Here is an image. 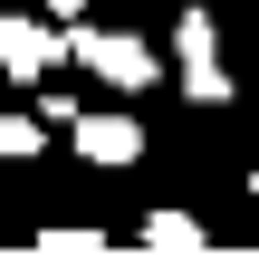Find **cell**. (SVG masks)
<instances>
[{
  "instance_id": "6da1fadb",
  "label": "cell",
  "mask_w": 259,
  "mask_h": 259,
  "mask_svg": "<svg viewBox=\"0 0 259 259\" xmlns=\"http://www.w3.org/2000/svg\"><path fill=\"white\" fill-rule=\"evenodd\" d=\"M58 67H87V77H106L115 96H144V87H154V48L125 38V29H87V19H67Z\"/></svg>"
},
{
  "instance_id": "7a4b0ae2",
  "label": "cell",
  "mask_w": 259,
  "mask_h": 259,
  "mask_svg": "<svg viewBox=\"0 0 259 259\" xmlns=\"http://www.w3.org/2000/svg\"><path fill=\"white\" fill-rule=\"evenodd\" d=\"M173 58H183V96H192V106H231V67H221L211 10H183V19H173Z\"/></svg>"
},
{
  "instance_id": "3957f363",
  "label": "cell",
  "mask_w": 259,
  "mask_h": 259,
  "mask_svg": "<svg viewBox=\"0 0 259 259\" xmlns=\"http://www.w3.org/2000/svg\"><path fill=\"white\" fill-rule=\"evenodd\" d=\"M58 38H67V29H58L48 10H0V77H19V87L48 77V67H58Z\"/></svg>"
},
{
  "instance_id": "277c9868",
  "label": "cell",
  "mask_w": 259,
  "mask_h": 259,
  "mask_svg": "<svg viewBox=\"0 0 259 259\" xmlns=\"http://www.w3.org/2000/svg\"><path fill=\"white\" fill-rule=\"evenodd\" d=\"M67 135H77L87 163H135V154H144V125H135V115H67Z\"/></svg>"
},
{
  "instance_id": "5b68a950",
  "label": "cell",
  "mask_w": 259,
  "mask_h": 259,
  "mask_svg": "<svg viewBox=\"0 0 259 259\" xmlns=\"http://www.w3.org/2000/svg\"><path fill=\"white\" fill-rule=\"evenodd\" d=\"M135 240H144V250H211V231H202V221H192V211H144V231H135Z\"/></svg>"
},
{
  "instance_id": "8992f818",
  "label": "cell",
  "mask_w": 259,
  "mask_h": 259,
  "mask_svg": "<svg viewBox=\"0 0 259 259\" xmlns=\"http://www.w3.org/2000/svg\"><path fill=\"white\" fill-rule=\"evenodd\" d=\"M38 144H48V125H38V115H0V163H29Z\"/></svg>"
},
{
  "instance_id": "52a82bcc",
  "label": "cell",
  "mask_w": 259,
  "mask_h": 259,
  "mask_svg": "<svg viewBox=\"0 0 259 259\" xmlns=\"http://www.w3.org/2000/svg\"><path fill=\"white\" fill-rule=\"evenodd\" d=\"M29 10H48V19H77V10H87V0H29Z\"/></svg>"
},
{
  "instance_id": "ba28073f",
  "label": "cell",
  "mask_w": 259,
  "mask_h": 259,
  "mask_svg": "<svg viewBox=\"0 0 259 259\" xmlns=\"http://www.w3.org/2000/svg\"><path fill=\"white\" fill-rule=\"evenodd\" d=\"M250 192H259V173H250Z\"/></svg>"
}]
</instances>
